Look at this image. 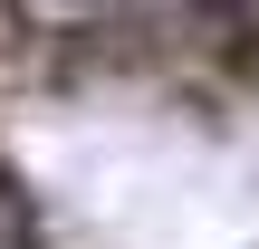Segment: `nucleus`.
Masks as SVG:
<instances>
[{"mask_svg":"<svg viewBox=\"0 0 259 249\" xmlns=\"http://www.w3.org/2000/svg\"><path fill=\"white\" fill-rule=\"evenodd\" d=\"M0 249H48V211L19 173H0Z\"/></svg>","mask_w":259,"mask_h":249,"instance_id":"f257e3e1","label":"nucleus"}]
</instances>
